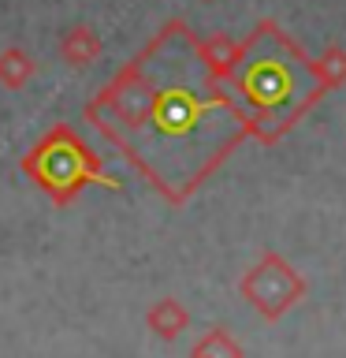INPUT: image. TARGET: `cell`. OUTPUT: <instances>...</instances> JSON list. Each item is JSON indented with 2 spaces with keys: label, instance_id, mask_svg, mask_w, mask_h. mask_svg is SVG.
Masks as SVG:
<instances>
[{
  "label": "cell",
  "instance_id": "1",
  "mask_svg": "<svg viewBox=\"0 0 346 358\" xmlns=\"http://www.w3.org/2000/svg\"><path fill=\"white\" fill-rule=\"evenodd\" d=\"M60 49H63V56H67L71 64H86V60H93V56L100 52V41H97V34H93V30L75 27V30H67V34H63Z\"/></svg>",
  "mask_w": 346,
  "mask_h": 358
},
{
  "label": "cell",
  "instance_id": "2",
  "mask_svg": "<svg viewBox=\"0 0 346 358\" xmlns=\"http://www.w3.org/2000/svg\"><path fill=\"white\" fill-rule=\"evenodd\" d=\"M33 71V64L27 60V52H19V49H8L4 56H0V78H8L11 86H19L22 78H27Z\"/></svg>",
  "mask_w": 346,
  "mask_h": 358
}]
</instances>
